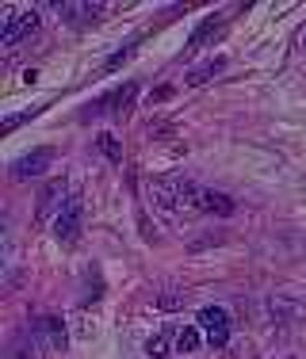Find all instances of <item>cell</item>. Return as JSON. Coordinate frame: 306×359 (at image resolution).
<instances>
[{
	"label": "cell",
	"mask_w": 306,
	"mask_h": 359,
	"mask_svg": "<svg viewBox=\"0 0 306 359\" xmlns=\"http://www.w3.org/2000/svg\"><path fill=\"white\" fill-rule=\"evenodd\" d=\"M218 20H222V15H207V20H203L199 27H195V35L188 39V54H192V50H199L203 42H207L211 35H215V31H218Z\"/></svg>",
	"instance_id": "cell-9"
},
{
	"label": "cell",
	"mask_w": 306,
	"mask_h": 359,
	"mask_svg": "<svg viewBox=\"0 0 306 359\" xmlns=\"http://www.w3.org/2000/svg\"><path fill=\"white\" fill-rule=\"evenodd\" d=\"M39 27V15L35 12H15L4 20V31H0V46H15L23 35H31V31Z\"/></svg>",
	"instance_id": "cell-3"
},
{
	"label": "cell",
	"mask_w": 306,
	"mask_h": 359,
	"mask_svg": "<svg viewBox=\"0 0 306 359\" xmlns=\"http://www.w3.org/2000/svg\"><path fill=\"white\" fill-rule=\"evenodd\" d=\"M81 218H84L81 195H69V199H65V207H62V215H58V222H54L58 241L73 245V241H76V233H81Z\"/></svg>",
	"instance_id": "cell-2"
},
{
	"label": "cell",
	"mask_w": 306,
	"mask_h": 359,
	"mask_svg": "<svg viewBox=\"0 0 306 359\" xmlns=\"http://www.w3.org/2000/svg\"><path fill=\"white\" fill-rule=\"evenodd\" d=\"M134 92H138V84H134V81H126V84H123V88H119V92H115V96H112V104L119 107V115H123V111H126V107H131V100H134Z\"/></svg>",
	"instance_id": "cell-12"
},
{
	"label": "cell",
	"mask_w": 306,
	"mask_h": 359,
	"mask_svg": "<svg viewBox=\"0 0 306 359\" xmlns=\"http://www.w3.org/2000/svg\"><path fill=\"white\" fill-rule=\"evenodd\" d=\"M173 96V88H157V92H149V104H161V100H168Z\"/></svg>",
	"instance_id": "cell-15"
},
{
	"label": "cell",
	"mask_w": 306,
	"mask_h": 359,
	"mask_svg": "<svg viewBox=\"0 0 306 359\" xmlns=\"http://www.w3.org/2000/svg\"><path fill=\"white\" fill-rule=\"evenodd\" d=\"M131 50H134V42H131V46H123V50H119V54L112 57V62H107V69H119V65H123L126 57H131Z\"/></svg>",
	"instance_id": "cell-14"
},
{
	"label": "cell",
	"mask_w": 306,
	"mask_h": 359,
	"mask_svg": "<svg viewBox=\"0 0 306 359\" xmlns=\"http://www.w3.org/2000/svg\"><path fill=\"white\" fill-rule=\"evenodd\" d=\"M222 65H226L222 57H215V62H203L199 69H192V73H188V84H207L211 76H218V73H222Z\"/></svg>",
	"instance_id": "cell-10"
},
{
	"label": "cell",
	"mask_w": 306,
	"mask_h": 359,
	"mask_svg": "<svg viewBox=\"0 0 306 359\" xmlns=\"http://www.w3.org/2000/svg\"><path fill=\"white\" fill-rule=\"evenodd\" d=\"M146 355H153V359H168V332H157V337H149Z\"/></svg>",
	"instance_id": "cell-11"
},
{
	"label": "cell",
	"mask_w": 306,
	"mask_h": 359,
	"mask_svg": "<svg viewBox=\"0 0 306 359\" xmlns=\"http://www.w3.org/2000/svg\"><path fill=\"white\" fill-rule=\"evenodd\" d=\"M199 210L230 218V215H234V199H230V195H222V191H203V195H199Z\"/></svg>",
	"instance_id": "cell-6"
},
{
	"label": "cell",
	"mask_w": 306,
	"mask_h": 359,
	"mask_svg": "<svg viewBox=\"0 0 306 359\" xmlns=\"http://www.w3.org/2000/svg\"><path fill=\"white\" fill-rule=\"evenodd\" d=\"M50 161H54V149H35L27 153V157H20L12 165V176L15 180H31V176H42L50 168Z\"/></svg>",
	"instance_id": "cell-4"
},
{
	"label": "cell",
	"mask_w": 306,
	"mask_h": 359,
	"mask_svg": "<svg viewBox=\"0 0 306 359\" xmlns=\"http://www.w3.org/2000/svg\"><path fill=\"white\" fill-rule=\"evenodd\" d=\"M62 195H65V180H62V176H58V180H50V184L42 187V195H39V218H46L54 207H62V203H58Z\"/></svg>",
	"instance_id": "cell-7"
},
{
	"label": "cell",
	"mask_w": 306,
	"mask_h": 359,
	"mask_svg": "<svg viewBox=\"0 0 306 359\" xmlns=\"http://www.w3.org/2000/svg\"><path fill=\"white\" fill-rule=\"evenodd\" d=\"M195 321H199L203 332H207V344L211 348H226V340H230V313L222 310V306H203Z\"/></svg>",
	"instance_id": "cell-1"
},
{
	"label": "cell",
	"mask_w": 306,
	"mask_h": 359,
	"mask_svg": "<svg viewBox=\"0 0 306 359\" xmlns=\"http://www.w3.org/2000/svg\"><path fill=\"white\" fill-rule=\"evenodd\" d=\"M35 340L46 348V352H65V325L58 318H42L35 325Z\"/></svg>",
	"instance_id": "cell-5"
},
{
	"label": "cell",
	"mask_w": 306,
	"mask_h": 359,
	"mask_svg": "<svg viewBox=\"0 0 306 359\" xmlns=\"http://www.w3.org/2000/svg\"><path fill=\"white\" fill-rule=\"evenodd\" d=\"M199 325H184L180 332H176V352L180 355H192V352H199Z\"/></svg>",
	"instance_id": "cell-8"
},
{
	"label": "cell",
	"mask_w": 306,
	"mask_h": 359,
	"mask_svg": "<svg viewBox=\"0 0 306 359\" xmlns=\"http://www.w3.org/2000/svg\"><path fill=\"white\" fill-rule=\"evenodd\" d=\"M96 142H100V149H104V157H107V161H123V145H119L112 134H100Z\"/></svg>",
	"instance_id": "cell-13"
}]
</instances>
